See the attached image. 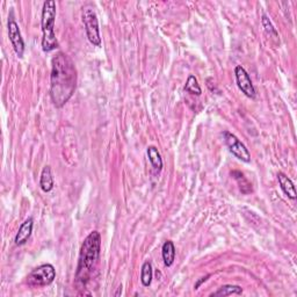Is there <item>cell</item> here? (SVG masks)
I'll use <instances>...</instances> for the list:
<instances>
[{
    "label": "cell",
    "instance_id": "obj_9",
    "mask_svg": "<svg viewBox=\"0 0 297 297\" xmlns=\"http://www.w3.org/2000/svg\"><path fill=\"white\" fill-rule=\"evenodd\" d=\"M32 226H34V221H32L31 217L27 218L26 221L22 223L21 226L19 227L18 234H16L15 236V239H14L15 245L21 246L28 242V239H29L30 235L32 233Z\"/></svg>",
    "mask_w": 297,
    "mask_h": 297
},
{
    "label": "cell",
    "instance_id": "obj_6",
    "mask_svg": "<svg viewBox=\"0 0 297 297\" xmlns=\"http://www.w3.org/2000/svg\"><path fill=\"white\" fill-rule=\"evenodd\" d=\"M224 142L229 149V151L234 154L236 158H238L239 160L244 162H250L251 161V153L245 144L238 140L237 136H235L234 134L229 131L224 133Z\"/></svg>",
    "mask_w": 297,
    "mask_h": 297
},
{
    "label": "cell",
    "instance_id": "obj_8",
    "mask_svg": "<svg viewBox=\"0 0 297 297\" xmlns=\"http://www.w3.org/2000/svg\"><path fill=\"white\" fill-rule=\"evenodd\" d=\"M8 38L12 43V47H13L15 54L19 57L23 56L24 52V42L21 36V32H20L18 23L15 22L13 16L11 15V18L8 19Z\"/></svg>",
    "mask_w": 297,
    "mask_h": 297
},
{
    "label": "cell",
    "instance_id": "obj_15",
    "mask_svg": "<svg viewBox=\"0 0 297 297\" xmlns=\"http://www.w3.org/2000/svg\"><path fill=\"white\" fill-rule=\"evenodd\" d=\"M243 294V288L239 286H234V284H225L219 288L217 291H215L214 294H211V297H217V296H231V295H242Z\"/></svg>",
    "mask_w": 297,
    "mask_h": 297
},
{
    "label": "cell",
    "instance_id": "obj_17",
    "mask_svg": "<svg viewBox=\"0 0 297 297\" xmlns=\"http://www.w3.org/2000/svg\"><path fill=\"white\" fill-rule=\"evenodd\" d=\"M185 91L190 93V94H194V95H197V96L201 95L202 89L200 87V85H199L196 77L193 76V75H190L188 77V79H187L186 85H185Z\"/></svg>",
    "mask_w": 297,
    "mask_h": 297
},
{
    "label": "cell",
    "instance_id": "obj_5",
    "mask_svg": "<svg viewBox=\"0 0 297 297\" xmlns=\"http://www.w3.org/2000/svg\"><path fill=\"white\" fill-rule=\"evenodd\" d=\"M55 278V267L50 263H44V265H41L31 271V273L28 275V283L30 286L44 287L54 282Z\"/></svg>",
    "mask_w": 297,
    "mask_h": 297
},
{
    "label": "cell",
    "instance_id": "obj_11",
    "mask_svg": "<svg viewBox=\"0 0 297 297\" xmlns=\"http://www.w3.org/2000/svg\"><path fill=\"white\" fill-rule=\"evenodd\" d=\"M54 178H52V173H51V169L50 166H44L42 170V173H41V178H40V187L43 192H50L54 188Z\"/></svg>",
    "mask_w": 297,
    "mask_h": 297
},
{
    "label": "cell",
    "instance_id": "obj_14",
    "mask_svg": "<svg viewBox=\"0 0 297 297\" xmlns=\"http://www.w3.org/2000/svg\"><path fill=\"white\" fill-rule=\"evenodd\" d=\"M231 176H233L235 180L237 181L239 189H241V192L243 194L246 195V194H251L252 192H253V188H252L251 182L247 180L245 177H244V174L242 172H239V171H233V172H231Z\"/></svg>",
    "mask_w": 297,
    "mask_h": 297
},
{
    "label": "cell",
    "instance_id": "obj_4",
    "mask_svg": "<svg viewBox=\"0 0 297 297\" xmlns=\"http://www.w3.org/2000/svg\"><path fill=\"white\" fill-rule=\"evenodd\" d=\"M83 22L85 26V30H86V35L89 42L93 46L100 47L101 46V38H100V29H99V21H97V16L94 11V8L86 6L83 8Z\"/></svg>",
    "mask_w": 297,
    "mask_h": 297
},
{
    "label": "cell",
    "instance_id": "obj_1",
    "mask_svg": "<svg viewBox=\"0 0 297 297\" xmlns=\"http://www.w3.org/2000/svg\"><path fill=\"white\" fill-rule=\"evenodd\" d=\"M77 87V69L73 60L58 52L51 60L50 97L57 108L69 103Z\"/></svg>",
    "mask_w": 297,
    "mask_h": 297
},
{
    "label": "cell",
    "instance_id": "obj_3",
    "mask_svg": "<svg viewBox=\"0 0 297 297\" xmlns=\"http://www.w3.org/2000/svg\"><path fill=\"white\" fill-rule=\"evenodd\" d=\"M55 20H56V3L54 0H47L43 4L42 18V49L44 52H50L58 47L55 34Z\"/></svg>",
    "mask_w": 297,
    "mask_h": 297
},
{
    "label": "cell",
    "instance_id": "obj_18",
    "mask_svg": "<svg viewBox=\"0 0 297 297\" xmlns=\"http://www.w3.org/2000/svg\"><path fill=\"white\" fill-rule=\"evenodd\" d=\"M261 22H262L263 28H265V30L268 32V34L274 36V38H278V35H279L278 31H276V29L274 28L273 23H272L271 20L267 18V15H262Z\"/></svg>",
    "mask_w": 297,
    "mask_h": 297
},
{
    "label": "cell",
    "instance_id": "obj_2",
    "mask_svg": "<svg viewBox=\"0 0 297 297\" xmlns=\"http://www.w3.org/2000/svg\"><path fill=\"white\" fill-rule=\"evenodd\" d=\"M101 251V236L97 231H92L84 243L81 244L78 266L76 271V283L79 287H85L91 280L93 272L99 262Z\"/></svg>",
    "mask_w": 297,
    "mask_h": 297
},
{
    "label": "cell",
    "instance_id": "obj_7",
    "mask_svg": "<svg viewBox=\"0 0 297 297\" xmlns=\"http://www.w3.org/2000/svg\"><path fill=\"white\" fill-rule=\"evenodd\" d=\"M235 75L239 89H241L247 97L254 99L255 95H257V92H255V88L253 86V84H252L249 73L246 72L245 69H244L242 65H237L235 69Z\"/></svg>",
    "mask_w": 297,
    "mask_h": 297
},
{
    "label": "cell",
    "instance_id": "obj_12",
    "mask_svg": "<svg viewBox=\"0 0 297 297\" xmlns=\"http://www.w3.org/2000/svg\"><path fill=\"white\" fill-rule=\"evenodd\" d=\"M161 255L165 266L171 267L176 260V246L172 241H166L161 247Z\"/></svg>",
    "mask_w": 297,
    "mask_h": 297
},
{
    "label": "cell",
    "instance_id": "obj_16",
    "mask_svg": "<svg viewBox=\"0 0 297 297\" xmlns=\"http://www.w3.org/2000/svg\"><path fill=\"white\" fill-rule=\"evenodd\" d=\"M152 265L150 261H145L142 266V272H141V281L144 287H150V284L152 282Z\"/></svg>",
    "mask_w": 297,
    "mask_h": 297
},
{
    "label": "cell",
    "instance_id": "obj_19",
    "mask_svg": "<svg viewBox=\"0 0 297 297\" xmlns=\"http://www.w3.org/2000/svg\"><path fill=\"white\" fill-rule=\"evenodd\" d=\"M209 278H210V274L206 275V276H203V278H201V279H199V280H197V282L194 284V289H195V290H197L199 288H200L201 284H202V283H205V282L207 281V280H208Z\"/></svg>",
    "mask_w": 297,
    "mask_h": 297
},
{
    "label": "cell",
    "instance_id": "obj_10",
    "mask_svg": "<svg viewBox=\"0 0 297 297\" xmlns=\"http://www.w3.org/2000/svg\"><path fill=\"white\" fill-rule=\"evenodd\" d=\"M278 180H279L280 187H281V189L283 190V193L286 194L290 200H296V197H297L296 188H295L294 182L291 181V179L283 172H279Z\"/></svg>",
    "mask_w": 297,
    "mask_h": 297
},
{
    "label": "cell",
    "instance_id": "obj_13",
    "mask_svg": "<svg viewBox=\"0 0 297 297\" xmlns=\"http://www.w3.org/2000/svg\"><path fill=\"white\" fill-rule=\"evenodd\" d=\"M146 153H148V157H149V160L151 162L153 170L156 171V172H160L162 170V159H161V156L159 151H158V149L156 146H149L148 150H146Z\"/></svg>",
    "mask_w": 297,
    "mask_h": 297
}]
</instances>
